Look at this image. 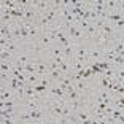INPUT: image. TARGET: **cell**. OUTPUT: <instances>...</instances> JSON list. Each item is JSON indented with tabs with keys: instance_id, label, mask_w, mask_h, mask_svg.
Instances as JSON below:
<instances>
[{
	"instance_id": "7a4b0ae2",
	"label": "cell",
	"mask_w": 124,
	"mask_h": 124,
	"mask_svg": "<svg viewBox=\"0 0 124 124\" xmlns=\"http://www.w3.org/2000/svg\"><path fill=\"white\" fill-rule=\"evenodd\" d=\"M53 37H54V35H51V33H45V35L41 37V40H40V46L41 48L49 46V45H51V41H53Z\"/></svg>"
},
{
	"instance_id": "4fadbf2b",
	"label": "cell",
	"mask_w": 124,
	"mask_h": 124,
	"mask_svg": "<svg viewBox=\"0 0 124 124\" xmlns=\"http://www.w3.org/2000/svg\"><path fill=\"white\" fill-rule=\"evenodd\" d=\"M5 100H11V94L7 91V89L2 91V102H5Z\"/></svg>"
},
{
	"instance_id": "3957f363",
	"label": "cell",
	"mask_w": 124,
	"mask_h": 124,
	"mask_svg": "<svg viewBox=\"0 0 124 124\" xmlns=\"http://www.w3.org/2000/svg\"><path fill=\"white\" fill-rule=\"evenodd\" d=\"M95 40H97V43L100 45V46H105V45L108 43V40H110V37H107L105 33H102V32H99V35L95 37Z\"/></svg>"
},
{
	"instance_id": "9c48e42d",
	"label": "cell",
	"mask_w": 124,
	"mask_h": 124,
	"mask_svg": "<svg viewBox=\"0 0 124 124\" xmlns=\"http://www.w3.org/2000/svg\"><path fill=\"white\" fill-rule=\"evenodd\" d=\"M115 105H116V110L124 108V97H116L115 99Z\"/></svg>"
},
{
	"instance_id": "603a6c76",
	"label": "cell",
	"mask_w": 124,
	"mask_h": 124,
	"mask_svg": "<svg viewBox=\"0 0 124 124\" xmlns=\"http://www.w3.org/2000/svg\"><path fill=\"white\" fill-rule=\"evenodd\" d=\"M118 27H124V18L118 21Z\"/></svg>"
},
{
	"instance_id": "e0dca14e",
	"label": "cell",
	"mask_w": 124,
	"mask_h": 124,
	"mask_svg": "<svg viewBox=\"0 0 124 124\" xmlns=\"http://www.w3.org/2000/svg\"><path fill=\"white\" fill-rule=\"evenodd\" d=\"M33 89H35V92H43V91H46V86H43V84H37V86H33Z\"/></svg>"
},
{
	"instance_id": "277c9868",
	"label": "cell",
	"mask_w": 124,
	"mask_h": 124,
	"mask_svg": "<svg viewBox=\"0 0 124 124\" xmlns=\"http://www.w3.org/2000/svg\"><path fill=\"white\" fill-rule=\"evenodd\" d=\"M88 57H91L94 62H99V59H102V57H103V54H102L100 51H97V49H92V51H89Z\"/></svg>"
},
{
	"instance_id": "5b68a950",
	"label": "cell",
	"mask_w": 124,
	"mask_h": 124,
	"mask_svg": "<svg viewBox=\"0 0 124 124\" xmlns=\"http://www.w3.org/2000/svg\"><path fill=\"white\" fill-rule=\"evenodd\" d=\"M45 19H46L48 22H53L56 19V10L54 8H49V10L45 13Z\"/></svg>"
},
{
	"instance_id": "d6986e66",
	"label": "cell",
	"mask_w": 124,
	"mask_h": 124,
	"mask_svg": "<svg viewBox=\"0 0 124 124\" xmlns=\"http://www.w3.org/2000/svg\"><path fill=\"white\" fill-rule=\"evenodd\" d=\"M2 116L3 118H11L13 116V110H3V111H2Z\"/></svg>"
},
{
	"instance_id": "ffe728a7",
	"label": "cell",
	"mask_w": 124,
	"mask_h": 124,
	"mask_svg": "<svg viewBox=\"0 0 124 124\" xmlns=\"http://www.w3.org/2000/svg\"><path fill=\"white\" fill-rule=\"evenodd\" d=\"M115 64L123 65V64H124V56H116V57H115Z\"/></svg>"
},
{
	"instance_id": "9a60e30c",
	"label": "cell",
	"mask_w": 124,
	"mask_h": 124,
	"mask_svg": "<svg viewBox=\"0 0 124 124\" xmlns=\"http://www.w3.org/2000/svg\"><path fill=\"white\" fill-rule=\"evenodd\" d=\"M80 108H81V102H80V99H78V100H73V103H72V110H73V111H78Z\"/></svg>"
},
{
	"instance_id": "484cf974",
	"label": "cell",
	"mask_w": 124,
	"mask_h": 124,
	"mask_svg": "<svg viewBox=\"0 0 124 124\" xmlns=\"http://www.w3.org/2000/svg\"><path fill=\"white\" fill-rule=\"evenodd\" d=\"M123 46H124V41H123Z\"/></svg>"
},
{
	"instance_id": "2e32d148",
	"label": "cell",
	"mask_w": 124,
	"mask_h": 124,
	"mask_svg": "<svg viewBox=\"0 0 124 124\" xmlns=\"http://www.w3.org/2000/svg\"><path fill=\"white\" fill-rule=\"evenodd\" d=\"M69 97L72 99V102H73V100H78V99H80V97H78V92L75 91V89H73V91H70V92H69Z\"/></svg>"
},
{
	"instance_id": "8992f818",
	"label": "cell",
	"mask_w": 124,
	"mask_h": 124,
	"mask_svg": "<svg viewBox=\"0 0 124 124\" xmlns=\"http://www.w3.org/2000/svg\"><path fill=\"white\" fill-rule=\"evenodd\" d=\"M84 30H86V35H88V37H94V35H97V27H95V24H94V26H92V24H89V26L86 27Z\"/></svg>"
},
{
	"instance_id": "30bf717a",
	"label": "cell",
	"mask_w": 124,
	"mask_h": 124,
	"mask_svg": "<svg viewBox=\"0 0 124 124\" xmlns=\"http://www.w3.org/2000/svg\"><path fill=\"white\" fill-rule=\"evenodd\" d=\"M21 121H26V123H32V118H30L29 110H27V111H24V113L21 115Z\"/></svg>"
},
{
	"instance_id": "ac0fdd59",
	"label": "cell",
	"mask_w": 124,
	"mask_h": 124,
	"mask_svg": "<svg viewBox=\"0 0 124 124\" xmlns=\"http://www.w3.org/2000/svg\"><path fill=\"white\" fill-rule=\"evenodd\" d=\"M107 108H108V107H107V102H99L97 103V110H100V111H105Z\"/></svg>"
},
{
	"instance_id": "52a82bcc",
	"label": "cell",
	"mask_w": 124,
	"mask_h": 124,
	"mask_svg": "<svg viewBox=\"0 0 124 124\" xmlns=\"http://www.w3.org/2000/svg\"><path fill=\"white\" fill-rule=\"evenodd\" d=\"M29 113H30V118H32V121H38L41 118V111L38 108L37 110H29Z\"/></svg>"
},
{
	"instance_id": "44dd1931",
	"label": "cell",
	"mask_w": 124,
	"mask_h": 124,
	"mask_svg": "<svg viewBox=\"0 0 124 124\" xmlns=\"http://www.w3.org/2000/svg\"><path fill=\"white\" fill-rule=\"evenodd\" d=\"M3 124H13V119L11 118H3Z\"/></svg>"
},
{
	"instance_id": "5bb4252c",
	"label": "cell",
	"mask_w": 124,
	"mask_h": 124,
	"mask_svg": "<svg viewBox=\"0 0 124 124\" xmlns=\"http://www.w3.org/2000/svg\"><path fill=\"white\" fill-rule=\"evenodd\" d=\"M100 32L105 33L107 37H110V33H111V26H110V24H105V26H103V29L100 30Z\"/></svg>"
},
{
	"instance_id": "7402d4cb",
	"label": "cell",
	"mask_w": 124,
	"mask_h": 124,
	"mask_svg": "<svg viewBox=\"0 0 124 124\" xmlns=\"http://www.w3.org/2000/svg\"><path fill=\"white\" fill-rule=\"evenodd\" d=\"M78 89H80V91H84V89H86V84H84V83H80V84H78Z\"/></svg>"
},
{
	"instance_id": "7c38bea8",
	"label": "cell",
	"mask_w": 124,
	"mask_h": 124,
	"mask_svg": "<svg viewBox=\"0 0 124 124\" xmlns=\"http://www.w3.org/2000/svg\"><path fill=\"white\" fill-rule=\"evenodd\" d=\"M78 118L81 119V123H84V121L89 119V115H88V111H78Z\"/></svg>"
},
{
	"instance_id": "cb8c5ba5",
	"label": "cell",
	"mask_w": 124,
	"mask_h": 124,
	"mask_svg": "<svg viewBox=\"0 0 124 124\" xmlns=\"http://www.w3.org/2000/svg\"><path fill=\"white\" fill-rule=\"evenodd\" d=\"M119 10L124 11V2H121V3H119Z\"/></svg>"
},
{
	"instance_id": "6da1fadb",
	"label": "cell",
	"mask_w": 124,
	"mask_h": 124,
	"mask_svg": "<svg viewBox=\"0 0 124 124\" xmlns=\"http://www.w3.org/2000/svg\"><path fill=\"white\" fill-rule=\"evenodd\" d=\"M70 35H72V38H80V37L84 35V33H83V30H81L77 24H73V26L70 27Z\"/></svg>"
},
{
	"instance_id": "8fae6325",
	"label": "cell",
	"mask_w": 124,
	"mask_h": 124,
	"mask_svg": "<svg viewBox=\"0 0 124 124\" xmlns=\"http://www.w3.org/2000/svg\"><path fill=\"white\" fill-rule=\"evenodd\" d=\"M11 57V53L7 49H2V62H8V59Z\"/></svg>"
},
{
	"instance_id": "d4e9b609",
	"label": "cell",
	"mask_w": 124,
	"mask_h": 124,
	"mask_svg": "<svg viewBox=\"0 0 124 124\" xmlns=\"http://www.w3.org/2000/svg\"><path fill=\"white\" fill-rule=\"evenodd\" d=\"M43 124H53V123H51V121H45Z\"/></svg>"
},
{
	"instance_id": "ba28073f",
	"label": "cell",
	"mask_w": 124,
	"mask_h": 124,
	"mask_svg": "<svg viewBox=\"0 0 124 124\" xmlns=\"http://www.w3.org/2000/svg\"><path fill=\"white\" fill-rule=\"evenodd\" d=\"M51 92H53V95H56L57 99H62V97H64V92H65V91H64L62 88H53Z\"/></svg>"
}]
</instances>
